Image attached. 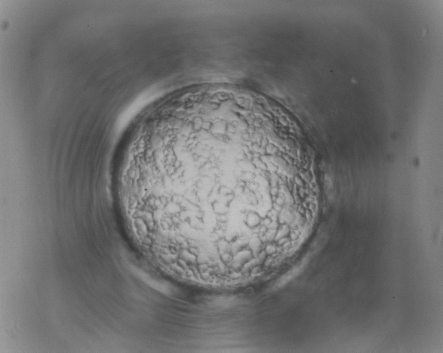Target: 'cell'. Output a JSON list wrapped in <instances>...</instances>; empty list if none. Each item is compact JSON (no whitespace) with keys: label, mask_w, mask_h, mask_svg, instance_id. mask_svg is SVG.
Segmentation results:
<instances>
[{"label":"cell","mask_w":443,"mask_h":353,"mask_svg":"<svg viewBox=\"0 0 443 353\" xmlns=\"http://www.w3.org/2000/svg\"><path fill=\"white\" fill-rule=\"evenodd\" d=\"M174 141L156 174L163 209L229 212L292 202L297 170L280 137L219 125Z\"/></svg>","instance_id":"cell-1"}]
</instances>
